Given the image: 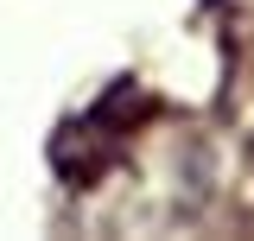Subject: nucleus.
Instances as JSON below:
<instances>
[]
</instances>
